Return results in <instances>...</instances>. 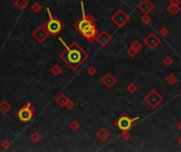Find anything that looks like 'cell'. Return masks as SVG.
<instances>
[{"instance_id":"obj_1","label":"cell","mask_w":181,"mask_h":152,"mask_svg":"<svg viewBox=\"0 0 181 152\" xmlns=\"http://www.w3.org/2000/svg\"><path fill=\"white\" fill-rule=\"evenodd\" d=\"M59 41L65 48V50L59 54L60 60L71 71L79 70L89 58L88 52L79 42L74 41V40L70 42L69 44H67L65 40L62 37H59Z\"/></svg>"},{"instance_id":"obj_2","label":"cell","mask_w":181,"mask_h":152,"mask_svg":"<svg viewBox=\"0 0 181 152\" xmlns=\"http://www.w3.org/2000/svg\"><path fill=\"white\" fill-rule=\"evenodd\" d=\"M47 13H48L49 19H48V21L45 23V25H46L50 36L56 37L57 35H59V33L65 29V23L59 18L55 17L54 15L52 14L50 7H47Z\"/></svg>"},{"instance_id":"obj_3","label":"cell","mask_w":181,"mask_h":152,"mask_svg":"<svg viewBox=\"0 0 181 152\" xmlns=\"http://www.w3.org/2000/svg\"><path fill=\"white\" fill-rule=\"evenodd\" d=\"M138 120H140L139 116L132 118L127 113H123L114 120V126L119 129L121 132L122 131H129L130 129L136 126V123L138 121Z\"/></svg>"},{"instance_id":"obj_4","label":"cell","mask_w":181,"mask_h":152,"mask_svg":"<svg viewBox=\"0 0 181 152\" xmlns=\"http://www.w3.org/2000/svg\"><path fill=\"white\" fill-rule=\"evenodd\" d=\"M34 116H35V108L33 107L32 103H30V101H28L24 106H21L18 109V111L16 112V117L24 124L31 121L33 120Z\"/></svg>"},{"instance_id":"obj_5","label":"cell","mask_w":181,"mask_h":152,"mask_svg":"<svg viewBox=\"0 0 181 152\" xmlns=\"http://www.w3.org/2000/svg\"><path fill=\"white\" fill-rule=\"evenodd\" d=\"M80 10H82V16H80V18L74 23V30H76L79 33L82 32L88 24L92 23V22H95V18L93 15L86 14V12H85V4L83 0L80 1Z\"/></svg>"},{"instance_id":"obj_6","label":"cell","mask_w":181,"mask_h":152,"mask_svg":"<svg viewBox=\"0 0 181 152\" xmlns=\"http://www.w3.org/2000/svg\"><path fill=\"white\" fill-rule=\"evenodd\" d=\"M130 19H131L130 16L123 9L117 10V11L114 12V14H112L111 17H110V20H111L112 23H114L118 29H123L124 27H126L128 22L130 21Z\"/></svg>"},{"instance_id":"obj_7","label":"cell","mask_w":181,"mask_h":152,"mask_svg":"<svg viewBox=\"0 0 181 152\" xmlns=\"http://www.w3.org/2000/svg\"><path fill=\"white\" fill-rule=\"evenodd\" d=\"M144 103L149 107L150 109L155 110L157 109L161 103H163V96L158 92L156 89H152L146 95L144 96Z\"/></svg>"},{"instance_id":"obj_8","label":"cell","mask_w":181,"mask_h":152,"mask_svg":"<svg viewBox=\"0 0 181 152\" xmlns=\"http://www.w3.org/2000/svg\"><path fill=\"white\" fill-rule=\"evenodd\" d=\"M85 39L87 40L89 44H93L97 39V36L99 34V29H97V25L95 24V22L88 24L82 32L80 33Z\"/></svg>"},{"instance_id":"obj_9","label":"cell","mask_w":181,"mask_h":152,"mask_svg":"<svg viewBox=\"0 0 181 152\" xmlns=\"http://www.w3.org/2000/svg\"><path fill=\"white\" fill-rule=\"evenodd\" d=\"M31 35H32V37L38 42V44H44V42L48 39V37L50 36L49 32H48V30H47V27L45 24L38 25V27L32 32Z\"/></svg>"},{"instance_id":"obj_10","label":"cell","mask_w":181,"mask_h":152,"mask_svg":"<svg viewBox=\"0 0 181 152\" xmlns=\"http://www.w3.org/2000/svg\"><path fill=\"white\" fill-rule=\"evenodd\" d=\"M143 42H144L145 45H146L148 49L155 50V49H157V48L160 45V44H161V38L158 36V35L156 34V33L150 32L149 34H148L147 36L144 38Z\"/></svg>"},{"instance_id":"obj_11","label":"cell","mask_w":181,"mask_h":152,"mask_svg":"<svg viewBox=\"0 0 181 152\" xmlns=\"http://www.w3.org/2000/svg\"><path fill=\"white\" fill-rule=\"evenodd\" d=\"M95 41H97V44L102 45V47H106V45H108L112 41V35L110 33H108L107 31L99 32Z\"/></svg>"},{"instance_id":"obj_12","label":"cell","mask_w":181,"mask_h":152,"mask_svg":"<svg viewBox=\"0 0 181 152\" xmlns=\"http://www.w3.org/2000/svg\"><path fill=\"white\" fill-rule=\"evenodd\" d=\"M101 82H102V85L104 86L105 88L110 89L115 86V83H117V78L114 77V75L112 74V73L108 72L102 77Z\"/></svg>"},{"instance_id":"obj_13","label":"cell","mask_w":181,"mask_h":152,"mask_svg":"<svg viewBox=\"0 0 181 152\" xmlns=\"http://www.w3.org/2000/svg\"><path fill=\"white\" fill-rule=\"evenodd\" d=\"M138 9L142 12V14H150L155 9V4L152 0H142L138 4Z\"/></svg>"},{"instance_id":"obj_14","label":"cell","mask_w":181,"mask_h":152,"mask_svg":"<svg viewBox=\"0 0 181 152\" xmlns=\"http://www.w3.org/2000/svg\"><path fill=\"white\" fill-rule=\"evenodd\" d=\"M95 136L100 143H105L110 137V133L106 130V128H100L95 133Z\"/></svg>"},{"instance_id":"obj_15","label":"cell","mask_w":181,"mask_h":152,"mask_svg":"<svg viewBox=\"0 0 181 152\" xmlns=\"http://www.w3.org/2000/svg\"><path fill=\"white\" fill-rule=\"evenodd\" d=\"M68 98L66 95L64 94V93H60L56 96V97L54 98V103H56L57 106H58L59 108H65L66 107V103H67V100Z\"/></svg>"},{"instance_id":"obj_16","label":"cell","mask_w":181,"mask_h":152,"mask_svg":"<svg viewBox=\"0 0 181 152\" xmlns=\"http://www.w3.org/2000/svg\"><path fill=\"white\" fill-rule=\"evenodd\" d=\"M12 108H13L12 105L7 100L0 101V113H1L2 115H6L7 113L11 112Z\"/></svg>"},{"instance_id":"obj_17","label":"cell","mask_w":181,"mask_h":152,"mask_svg":"<svg viewBox=\"0 0 181 152\" xmlns=\"http://www.w3.org/2000/svg\"><path fill=\"white\" fill-rule=\"evenodd\" d=\"M29 6V1L28 0H14V6L19 11H24L26 7Z\"/></svg>"},{"instance_id":"obj_18","label":"cell","mask_w":181,"mask_h":152,"mask_svg":"<svg viewBox=\"0 0 181 152\" xmlns=\"http://www.w3.org/2000/svg\"><path fill=\"white\" fill-rule=\"evenodd\" d=\"M50 73L53 76H59L64 73V69L62 68V65H59L58 63H55L52 65V68L50 69Z\"/></svg>"},{"instance_id":"obj_19","label":"cell","mask_w":181,"mask_h":152,"mask_svg":"<svg viewBox=\"0 0 181 152\" xmlns=\"http://www.w3.org/2000/svg\"><path fill=\"white\" fill-rule=\"evenodd\" d=\"M166 10H167V12L170 13V15H173V16H176V15H177L178 13L181 11V7H180V6H176V4H170V3H168Z\"/></svg>"},{"instance_id":"obj_20","label":"cell","mask_w":181,"mask_h":152,"mask_svg":"<svg viewBox=\"0 0 181 152\" xmlns=\"http://www.w3.org/2000/svg\"><path fill=\"white\" fill-rule=\"evenodd\" d=\"M178 77H177V75L174 74V73H170L166 77H165V82H166L168 85H170V86H174L176 85V83L178 82Z\"/></svg>"},{"instance_id":"obj_21","label":"cell","mask_w":181,"mask_h":152,"mask_svg":"<svg viewBox=\"0 0 181 152\" xmlns=\"http://www.w3.org/2000/svg\"><path fill=\"white\" fill-rule=\"evenodd\" d=\"M30 139H31V141L33 144H38V143H40V141H41V134H40L39 132H37V131H35V132L31 134Z\"/></svg>"},{"instance_id":"obj_22","label":"cell","mask_w":181,"mask_h":152,"mask_svg":"<svg viewBox=\"0 0 181 152\" xmlns=\"http://www.w3.org/2000/svg\"><path fill=\"white\" fill-rule=\"evenodd\" d=\"M31 10H32V12L35 13V14H38V13H40L42 11V6L40 4V2L34 1L33 3H32V6H31Z\"/></svg>"},{"instance_id":"obj_23","label":"cell","mask_w":181,"mask_h":152,"mask_svg":"<svg viewBox=\"0 0 181 152\" xmlns=\"http://www.w3.org/2000/svg\"><path fill=\"white\" fill-rule=\"evenodd\" d=\"M126 91L129 93V94H135V93H137V91H138V86L136 85L135 82H129L126 87Z\"/></svg>"},{"instance_id":"obj_24","label":"cell","mask_w":181,"mask_h":152,"mask_svg":"<svg viewBox=\"0 0 181 152\" xmlns=\"http://www.w3.org/2000/svg\"><path fill=\"white\" fill-rule=\"evenodd\" d=\"M69 128L71 129L73 132H76V131H79L80 130V124L76 120H73L71 121V123L69 124Z\"/></svg>"},{"instance_id":"obj_25","label":"cell","mask_w":181,"mask_h":152,"mask_svg":"<svg viewBox=\"0 0 181 152\" xmlns=\"http://www.w3.org/2000/svg\"><path fill=\"white\" fill-rule=\"evenodd\" d=\"M141 22H142L144 25H148L152 22V18H150L149 14H143L141 16Z\"/></svg>"},{"instance_id":"obj_26","label":"cell","mask_w":181,"mask_h":152,"mask_svg":"<svg viewBox=\"0 0 181 152\" xmlns=\"http://www.w3.org/2000/svg\"><path fill=\"white\" fill-rule=\"evenodd\" d=\"M162 62H163V65H164L165 67H170V65L174 63V59H173V58L170 57V55H166V56L163 58Z\"/></svg>"},{"instance_id":"obj_27","label":"cell","mask_w":181,"mask_h":152,"mask_svg":"<svg viewBox=\"0 0 181 152\" xmlns=\"http://www.w3.org/2000/svg\"><path fill=\"white\" fill-rule=\"evenodd\" d=\"M138 53H139V52H138V51L136 50L134 47H131V45H130V47L127 49V54H128V56L131 57V58H134V57L137 56Z\"/></svg>"},{"instance_id":"obj_28","label":"cell","mask_w":181,"mask_h":152,"mask_svg":"<svg viewBox=\"0 0 181 152\" xmlns=\"http://www.w3.org/2000/svg\"><path fill=\"white\" fill-rule=\"evenodd\" d=\"M130 45H131V47H134L135 49L138 51V52H140V51L142 50V48H143V44H141L139 40H137V39L134 40V41L131 42V44H130Z\"/></svg>"},{"instance_id":"obj_29","label":"cell","mask_w":181,"mask_h":152,"mask_svg":"<svg viewBox=\"0 0 181 152\" xmlns=\"http://www.w3.org/2000/svg\"><path fill=\"white\" fill-rule=\"evenodd\" d=\"M131 133L129 132V131H122V133H121V138L123 139V141H128L129 138H131Z\"/></svg>"},{"instance_id":"obj_30","label":"cell","mask_w":181,"mask_h":152,"mask_svg":"<svg viewBox=\"0 0 181 152\" xmlns=\"http://www.w3.org/2000/svg\"><path fill=\"white\" fill-rule=\"evenodd\" d=\"M159 35H161L162 37H167L168 35H170V31H168V29L166 27H162L161 29L159 30Z\"/></svg>"},{"instance_id":"obj_31","label":"cell","mask_w":181,"mask_h":152,"mask_svg":"<svg viewBox=\"0 0 181 152\" xmlns=\"http://www.w3.org/2000/svg\"><path fill=\"white\" fill-rule=\"evenodd\" d=\"M97 70L94 65H90V67L87 68V74L89 76H94L97 74Z\"/></svg>"},{"instance_id":"obj_32","label":"cell","mask_w":181,"mask_h":152,"mask_svg":"<svg viewBox=\"0 0 181 152\" xmlns=\"http://www.w3.org/2000/svg\"><path fill=\"white\" fill-rule=\"evenodd\" d=\"M0 146H1L2 149H4V150H6V149L10 148V146H11V141H9V139H3V141L0 143Z\"/></svg>"},{"instance_id":"obj_33","label":"cell","mask_w":181,"mask_h":152,"mask_svg":"<svg viewBox=\"0 0 181 152\" xmlns=\"http://www.w3.org/2000/svg\"><path fill=\"white\" fill-rule=\"evenodd\" d=\"M75 101L74 100H72L71 98H68V100H67V103H66V108L68 109H73L75 107Z\"/></svg>"},{"instance_id":"obj_34","label":"cell","mask_w":181,"mask_h":152,"mask_svg":"<svg viewBox=\"0 0 181 152\" xmlns=\"http://www.w3.org/2000/svg\"><path fill=\"white\" fill-rule=\"evenodd\" d=\"M170 4H176V6H180L181 4V0H170L168 2Z\"/></svg>"},{"instance_id":"obj_35","label":"cell","mask_w":181,"mask_h":152,"mask_svg":"<svg viewBox=\"0 0 181 152\" xmlns=\"http://www.w3.org/2000/svg\"><path fill=\"white\" fill-rule=\"evenodd\" d=\"M177 129L179 131H181V120L178 121V124H177Z\"/></svg>"},{"instance_id":"obj_36","label":"cell","mask_w":181,"mask_h":152,"mask_svg":"<svg viewBox=\"0 0 181 152\" xmlns=\"http://www.w3.org/2000/svg\"><path fill=\"white\" fill-rule=\"evenodd\" d=\"M177 141H178V144H179V145L181 146V136H179V137H178Z\"/></svg>"},{"instance_id":"obj_37","label":"cell","mask_w":181,"mask_h":152,"mask_svg":"<svg viewBox=\"0 0 181 152\" xmlns=\"http://www.w3.org/2000/svg\"><path fill=\"white\" fill-rule=\"evenodd\" d=\"M111 1H114V0H111Z\"/></svg>"}]
</instances>
